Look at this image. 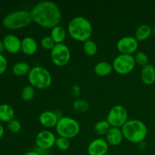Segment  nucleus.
Segmentation results:
<instances>
[{"label": "nucleus", "instance_id": "f257e3e1", "mask_svg": "<svg viewBox=\"0 0 155 155\" xmlns=\"http://www.w3.org/2000/svg\"><path fill=\"white\" fill-rule=\"evenodd\" d=\"M30 13L32 21L45 28H54L61 21L60 8L53 2H40L31 9Z\"/></svg>", "mask_w": 155, "mask_h": 155}, {"label": "nucleus", "instance_id": "f03ea898", "mask_svg": "<svg viewBox=\"0 0 155 155\" xmlns=\"http://www.w3.org/2000/svg\"><path fill=\"white\" fill-rule=\"evenodd\" d=\"M68 33L73 39L80 42L89 40L92 33V27L89 20L84 17L74 18L68 24Z\"/></svg>", "mask_w": 155, "mask_h": 155}, {"label": "nucleus", "instance_id": "7ed1b4c3", "mask_svg": "<svg viewBox=\"0 0 155 155\" xmlns=\"http://www.w3.org/2000/svg\"><path fill=\"white\" fill-rule=\"evenodd\" d=\"M123 136L133 143H141L145 139L148 130L143 122L139 120H128L121 127Z\"/></svg>", "mask_w": 155, "mask_h": 155}, {"label": "nucleus", "instance_id": "20e7f679", "mask_svg": "<svg viewBox=\"0 0 155 155\" xmlns=\"http://www.w3.org/2000/svg\"><path fill=\"white\" fill-rule=\"evenodd\" d=\"M32 21L30 12L25 10H20L6 15L3 18L2 24L7 29L18 30L27 27Z\"/></svg>", "mask_w": 155, "mask_h": 155}, {"label": "nucleus", "instance_id": "39448f33", "mask_svg": "<svg viewBox=\"0 0 155 155\" xmlns=\"http://www.w3.org/2000/svg\"><path fill=\"white\" fill-rule=\"evenodd\" d=\"M28 81L33 87L45 89L51 85V76L45 68L36 66L30 70L28 74Z\"/></svg>", "mask_w": 155, "mask_h": 155}, {"label": "nucleus", "instance_id": "423d86ee", "mask_svg": "<svg viewBox=\"0 0 155 155\" xmlns=\"http://www.w3.org/2000/svg\"><path fill=\"white\" fill-rule=\"evenodd\" d=\"M55 128L56 132L60 137L68 139L77 136L80 130L79 123L76 120L68 117L59 118Z\"/></svg>", "mask_w": 155, "mask_h": 155}, {"label": "nucleus", "instance_id": "0eeeda50", "mask_svg": "<svg viewBox=\"0 0 155 155\" xmlns=\"http://www.w3.org/2000/svg\"><path fill=\"white\" fill-rule=\"evenodd\" d=\"M112 66L117 74L124 75L133 71L136 66V61L132 54H121L115 58Z\"/></svg>", "mask_w": 155, "mask_h": 155}, {"label": "nucleus", "instance_id": "6e6552de", "mask_svg": "<svg viewBox=\"0 0 155 155\" xmlns=\"http://www.w3.org/2000/svg\"><path fill=\"white\" fill-rule=\"evenodd\" d=\"M128 119V114L124 107L116 105L112 107L107 117V121L113 127H122Z\"/></svg>", "mask_w": 155, "mask_h": 155}, {"label": "nucleus", "instance_id": "1a4fd4ad", "mask_svg": "<svg viewBox=\"0 0 155 155\" xmlns=\"http://www.w3.org/2000/svg\"><path fill=\"white\" fill-rule=\"evenodd\" d=\"M51 58L53 63L58 67H63L69 62L71 51L68 47L64 43L55 44L51 50Z\"/></svg>", "mask_w": 155, "mask_h": 155}, {"label": "nucleus", "instance_id": "9d476101", "mask_svg": "<svg viewBox=\"0 0 155 155\" xmlns=\"http://www.w3.org/2000/svg\"><path fill=\"white\" fill-rule=\"evenodd\" d=\"M55 136L49 130H42L36 135V144L40 149H50L55 145Z\"/></svg>", "mask_w": 155, "mask_h": 155}, {"label": "nucleus", "instance_id": "9b49d317", "mask_svg": "<svg viewBox=\"0 0 155 155\" xmlns=\"http://www.w3.org/2000/svg\"><path fill=\"white\" fill-rule=\"evenodd\" d=\"M139 47V42L133 36H124L117 44V48L121 54H132L136 52Z\"/></svg>", "mask_w": 155, "mask_h": 155}, {"label": "nucleus", "instance_id": "f8f14e48", "mask_svg": "<svg viewBox=\"0 0 155 155\" xmlns=\"http://www.w3.org/2000/svg\"><path fill=\"white\" fill-rule=\"evenodd\" d=\"M89 155H105L108 151V143L102 139H95L88 146Z\"/></svg>", "mask_w": 155, "mask_h": 155}, {"label": "nucleus", "instance_id": "ddd939ff", "mask_svg": "<svg viewBox=\"0 0 155 155\" xmlns=\"http://www.w3.org/2000/svg\"><path fill=\"white\" fill-rule=\"evenodd\" d=\"M5 49L12 54H16L21 50V41L14 34H7L2 39Z\"/></svg>", "mask_w": 155, "mask_h": 155}, {"label": "nucleus", "instance_id": "4468645a", "mask_svg": "<svg viewBox=\"0 0 155 155\" xmlns=\"http://www.w3.org/2000/svg\"><path fill=\"white\" fill-rule=\"evenodd\" d=\"M58 115L54 112L47 110V111L42 112L39 116V122L43 127L51 128V127H56L58 121Z\"/></svg>", "mask_w": 155, "mask_h": 155}, {"label": "nucleus", "instance_id": "2eb2a0df", "mask_svg": "<svg viewBox=\"0 0 155 155\" xmlns=\"http://www.w3.org/2000/svg\"><path fill=\"white\" fill-rule=\"evenodd\" d=\"M123 136L122 131L120 129L117 128V127H110L109 131L106 134V139H107V142L110 145L113 146H117V145H120L123 140Z\"/></svg>", "mask_w": 155, "mask_h": 155}, {"label": "nucleus", "instance_id": "dca6fc26", "mask_svg": "<svg viewBox=\"0 0 155 155\" xmlns=\"http://www.w3.org/2000/svg\"><path fill=\"white\" fill-rule=\"evenodd\" d=\"M142 80L145 84L151 85L155 82V68L152 64H147L141 71Z\"/></svg>", "mask_w": 155, "mask_h": 155}, {"label": "nucleus", "instance_id": "f3484780", "mask_svg": "<svg viewBox=\"0 0 155 155\" xmlns=\"http://www.w3.org/2000/svg\"><path fill=\"white\" fill-rule=\"evenodd\" d=\"M21 50L27 55H33L37 50V43L32 37H25L21 41Z\"/></svg>", "mask_w": 155, "mask_h": 155}, {"label": "nucleus", "instance_id": "a211bd4d", "mask_svg": "<svg viewBox=\"0 0 155 155\" xmlns=\"http://www.w3.org/2000/svg\"><path fill=\"white\" fill-rule=\"evenodd\" d=\"M15 110L12 106L7 104H2L0 105V120L2 122H10L13 120Z\"/></svg>", "mask_w": 155, "mask_h": 155}, {"label": "nucleus", "instance_id": "6ab92c4d", "mask_svg": "<svg viewBox=\"0 0 155 155\" xmlns=\"http://www.w3.org/2000/svg\"><path fill=\"white\" fill-rule=\"evenodd\" d=\"M51 36L55 44H61L65 40L67 36L66 30L61 26H56L51 29Z\"/></svg>", "mask_w": 155, "mask_h": 155}, {"label": "nucleus", "instance_id": "aec40b11", "mask_svg": "<svg viewBox=\"0 0 155 155\" xmlns=\"http://www.w3.org/2000/svg\"><path fill=\"white\" fill-rule=\"evenodd\" d=\"M152 29L148 24H142L136 31V39L138 41H145L150 37Z\"/></svg>", "mask_w": 155, "mask_h": 155}, {"label": "nucleus", "instance_id": "412c9836", "mask_svg": "<svg viewBox=\"0 0 155 155\" xmlns=\"http://www.w3.org/2000/svg\"><path fill=\"white\" fill-rule=\"evenodd\" d=\"M30 70L31 69H30V66L29 65V64L24 61L17 62L12 67L13 74L16 76H19V77L28 74Z\"/></svg>", "mask_w": 155, "mask_h": 155}, {"label": "nucleus", "instance_id": "4be33fe9", "mask_svg": "<svg viewBox=\"0 0 155 155\" xmlns=\"http://www.w3.org/2000/svg\"><path fill=\"white\" fill-rule=\"evenodd\" d=\"M113 71V66L106 61H101L95 66V72L97 75L104 77L110 74Z\"/></svg>", "mask_w": 155, "mask_h": 155}, {"label": "nucleus", "instance_id": "5701e85b", "mask_svg": "<svg viewBox=\"0 0 155 155\" xmlns=\"http://www.w3.org/2000/svg\"><path fill=\"white\" fill-rule=\"evenodd\" d=\"M110 129V125L107 120H101L95 126V131L98 135H106Z\"/></svg>", "mask_w": 155, "mask_h": 155}, {"label": "nucleus", "instance_id": "b1692460", "mask_svg": "<svg viewBox=\"0 0 155 155\" xmlns=\"http://www.w3.org/2000/svg\"><path fill=\"white\" fill-rule=\"evenodd\" d=\"M83 50L86 54L88 56H93L97 52V45L94 41L89 39L84 42L83 44Z\"/></svg>", "mask_w": 155, "mask_h": 155}, {"label": "nucleus", "instance_id": "393cba45", "mask_svg": "<svg viewBox=\"0 0 155 155\" xmlns=\"http://www.w3.org/2000/svg\"><path fill=\"white\" fill-rule=\"evenodd\" d=\"M35 95L34 88L32 86H27L22 89L21 92V98L24 101H29L33 98Z\"/></svg>", "mask_w": 155, "mask_h": 155}, {"label": "nucleus", "instance_id": "a878e982", "mask_svg": "<svg viewBox=\"0 0 155 155\" xmlns=\"http://www.w3.org/2000/svg\"><path fill=\"white\" fill-rule=\"evenodd\" d=\"M70 141L68 139L64 137H59L56 139L55 145L61 151H66L70 148Z\"/></svg>", "mask_w": 155, "mask_h": 155}, {"label": "nucleus", "instance_id": "bb28decb", "mask_svg": "<svg viewBox=\"0 0 155 155\" xmlns=\"http://www.w3.org/2000/svg\"><path fill=\"white\" fill-rule=\"evenodd\" d=\"M134 58L135 61H136V64L140 65V66L145 67L146 66L147 64H148V56L146 55L145 53L142 52V51H139V52L136 53Z\"/></svg>", "mask_w": 155, "mask_h": 155}, {"label": "nucleus", "instance_id": "cd10ccee", "mask_svg": "<svg viewBox=\"0 0 155 155\" xmlns=\"http://www.w3.org/2000/svg\"><path fill=\"white\" fill-rule=\"evenodd\" d=\"M74 109L79 112H85L89 109V104L86 101L83 99H79L74 102Z\"/></svg>", "mask_w": 155, "mask_h": 155}, {"label": "nucleus", "instance_id": "c85d7f7f", "mask_svg": "<svg viewBox=\"0 0 155 155\" xmlns=\"http://www.w3.org/2000/svg\"><path fill=\"white\" fill-rule=\"evenodd\" d=\"M41 45L43 47V48L46 50H51L54 46L55 45L54 40L52 39V38L51 36H44L43 38H42L41 39Z\"/></svg>", "mask_w": 155, "mask_h": 155}, {"label": "nucleus", "instance_id": "c756f323", "mask_svg": "<svg viewBox=\"0 0 155 155\" xmlns=\"http://www.w3.org/2000/svg\"><path fill=\"white\" fill-rule=\"evenodd\" d=\"M8 129L12 133H19L21 129V124L18 120H12L8 123Z\"/></svg>", "mask_w": 155, "mask_h": 155}, {"label": "nucleus", "instance_id": "7c9ffc66", "mask_svg": "<svg viewBox=\"0 0 155 155\" xmlns=\"http://www.w3.org/2000/svg\"><path fill=\"white\" fill-rule=\"evenodd\" d=\"M8 67V61L3 54H0V75L5 73Z\"/></svg>", "mask_w": 155, "mask_h": 155}, {"label": "nucleus", "instance_id": "2f4dec72", "mask_svg": "<svg viewBox=\"0 0 155 155\" xmlns=\"http://www.w3.org/2000/svg\"><path fill=\"white\" fill-rule=\"evenodd\" d=\"M72 92H73V94H74L76 97L79 96V95H80V87H79L77 85H74L72 88Z\"/></svg>", "mask_w": 155, "mask_h": 155}, {"label": "nucleus", "instance_id": "473e14b6", "mask_svg": "<svg viewBox=\"0 0 155 155\" xmlns=\"http://www.w3.org/2000/svg\"><path fill=\"white\" fill-rule=\"evenodd\" d=\"M24 155H41V154H39V153L36 151H27V152H26Z\"/></svg>", "mask_w": 155, "mask_h": 155}, {"label": "nucleus", "instance_id": "72a5a7b5", "mask_svg": "<svg viewBox=\"0 0 155 155\" xmlns=\"http://www.w3.org/2000/svg\"><path fill=\"white\" fill-rule=\"evenodd\" d=\"M4 50H5V47H4V45H3L2 41L0 40V54H2V53L3 52Z\"/></svg>", "mask_w": 155, "mask_h": 155}, {"label": "nucleus", "instance_id": "f704fd0d", "mask_svg": "<svg viewBox=\"0 0 155 155\" xmlns=\"http://www.w3.org/2000/svg\"><path fill=\"white\" fill-rule=\"evenodd\" d=\"M3 135H4V128H3L2 125L0 124V139L2 137Z\"/></svg>", "mask_w": 155, "mask_h": 155}, {"label": "nucleus", "instance_id": "c9c22d12", "mask_svg": "<svg viewBox=\"0 0 155 155\" xmlns=\"http://www.w3.org/2000/svg\"><path fill=\"white\" fill-rule=\"evenodd\" d=\"M152 31H153V33H154V34L155 35V26H154V28H153Z\"/></svg>", "mask_w": 155, "mask_h": 155}]
</instances>
